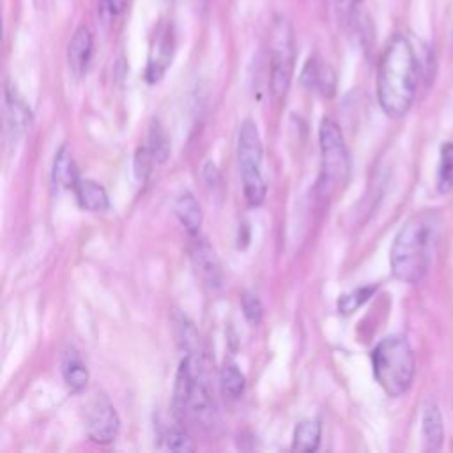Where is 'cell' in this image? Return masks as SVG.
<instances>
[{
    "mask_svg": "<svg viewBox=\"0 0 453 453\" xmlns=\"http://www.w3.org/2000/svg\"><path fill=\"white\" fill-rule=\"evenodd\" d=\"M419 64L411 41L403 34H395L379 62L377 71V97L386 115L403 117L418 90Z\"/></svg>",
    "mask_w": 453,
    "mask_h": 453,
    "instance_id": "cell-1",
    "label": "cell"
},
{
    "mask_svg": "<svg viewBox=\"0 0 453 453\" xmlns=\"http://www.w3.org/2000/svg\"><path fill=\"white\" fill-rule=\"evenodd\" d=\"M441 226L437 211H421L411 216L396 234L389 264L391 273L403 283H419L432 264V253Z\"/></svg>",
    "mask_w": 453,
    "mask_h": 453,
    "instance_id": "cell-2",
    "label": "cell"
},
{
    "mask_svg": "<svg viewBox=\"0 0 453 453\" xmlns=\"http://www.w3.org/2000/svg\"><path fill=\"white\" fill-rule=\"evenodd\" d=\"M173 412L182 423H189L205 434H214L219 416L209 391L200 356L186 354L180 361L173 386Z\"/></svg>",
    "mask_w": 453,
    "mask_h": 453,
    "instance_id": "cell-3",
    "label": "cell"
},
{
    "mask_svg": "<svg viewBox=\"0 0 453 453\" xmlns=\"http://www.w3.org/2000/svg\"><path fill=\"white\" fill-rule=\"evenodd\" d=\"M373 377L389 396L403 395L414 379V354L403 336L391 334L372 350Z\"/></svg>",
    "mask_w": 453,
    "mask_h": 453,
    "instance_id": "cell-4",
    "label": "cell"
},
{
    "mask_svg": "<svg viewBox=\"0 0 453 453\" xmlns=\"http://www.w3.org/2000/svg\"><path fill=\"white\" fill-rule=\"evenodd\" d=\"M237 159L246 202L250 205H260L267 191L262 173V142L257 124L250 119H246L239 129Z\"/></svg>",
    "mask_w": 453,
    "mask_h": 453,
    "instance_id": "cell-5",
    "label": "cell"
},
{
    "mask_svg": "<svg viewBox=\"0 0 453 453\" xmlns=\"http://www.w3.org/2000/svg\"><path fill=\"white\" fill-rule=\"evenodd\" d=\"M322 172L320 188L324 193L343 186L350 173V156L338 124L331 119H324L319 127Z\"/></svg>",
    "mask_w": 453,
    "mask_h": 453,
    "instance_id": "cell-6",
    "label": "cell"
},
{
    "mask_svg": "<svg viewBox=\"0 0 453 453\" xmlns=\"http://www.w3.org/2000/svg\"><path fill=\"white\" fill-rule=\"evenodd\" d=\"M271 90L276 97L287 94L296 64V44L290 23L285 18H276L271 28Z\"/></svg>",
    "mask_w": 453,
    "mask_h": 453,
    "instance_id": "cell-7",
    "label": "cell"
},
{
    "mask_svg": "<svg viewBox=\"0 0 453 453\" xmlns=\"http://www.w3.org/2000/svg\"><path fill=\"white\" fill-rule=\"evenodd\" d=\"M85 423H87L88 437L99 444L111 442L117 437L120 428V421L113 405L103 396H97L88 405Z\"/></svg>",
    "mask_w": 453,
    "mask_h": 453,
    "instance_id": "cell-8",
    "label": "cell"
},
{
    "mask_svg": "<svg viewBox=\"0 0 453 453\" xmlns=\"http://www.w3.org/2000/svg\"><path fill=\"white\" fill-rule=\"evenodd\" d=\"M173 50H175V37H173L172 23H161L156 28L150 51H149V60L145 69V78L149 83H156L163 78L166 67L172 62Z\"/></svg>",
    "mask_w": 453,
    "mask_h": 453,
    "instance_id": "cell-9",
    "label": "cell"
},
{
    "mask_svg": "<svg viewBox=\"0 0 453 453\" xmlns=\"http://www.w3.org/2000/svg\"><path fill=\"white\" fill-rule=\"evenodd\" d=\"M32 113L18 90L7 81L4 88V124L7 143L14 145L30 126Z\"/></svg>",
    "mask_w": 453,
    "mask_h": 453,
    "instance_id": "cell-10",
    "label": "cell"
},
{
    "mask_svg": "<svg viewBox=\"0 0 453 453\" xmlns=\"http://www.w3.org/2000/svg\"><path fill=\"white\" fill-rule=\"evenodd\" d=\"M191 262L198 278L211 288L221 285V265L216 257V251L203 239L196 241L191 248Z\"/></svg>",
    "mask_w": 453,
    "mask_h": 453,
    "instance_id": "cell-11",
    "label": "cell"
},
{
    "mask_svg": "<svg viewBox=\"0 0 453 453\" xmlns=\"http://www.w3.org/2000/svg\"><path fill=\"white\" fill-rule=\"evenodd\" d=\"M94 41L87 27H78L67 46V62L76 76H83L92 60Z\"/></svg>",
    "mask_w": 453,
    "mask_h": 453,
    "instance_id": "cell-12",
    "label": "cell"
},
{
    "mask_svg": "<svg viewBox=\"0 0 453 453\" xmlns=\"http://www.w3.org/2000/svg\"><path fill=\"white\" fill-rule=\"evenodd\" d=\"M301 81L306 88L317 90L322 96L329 97L334 92L336 76L326 62H322L319 58H310L301 73Z\"/></svg>",
    "mask_w": 453,
    "mask_h": 453,
    "instance_id": "cell-13",
    "label": "cell"
},
{
    "mask_svg": "<svg viewBox=\"0 0 453 453\" xmlns=\"http://www.w3.org/2000/svg\"><path fill=\"white\" fill-rule=\"evenodd\" d=\"M62 377L71 391H81L88 382V370L74 347H67L62 356Z\"/></svg>",
    "mask_w": 453,
    "mask_h": 453,
    "instance_id": "cell-14",
    "label": "cell"
},
{
    "mask_svg": "<svg viewBox=\"0 0 453 453\" xmlns=\"http://www.w3.org/2000/svg\"><path fill=\"white\" fill-rule=\"evenodd\" d=\"M80 205L87 211L94 212H103L110 207V198L104 191V188L94 180L88 179H80L74 188H73Z\"/></svg>",
    "mask_w": 453,
    "mask_h": 453,
    "instance_id": "cell-15",
    "label": "cell"
},
{
    "mask_svg": "<svg viewBox=\"0 0 453 453\" xmlns=\"http://www.w3.org/2000/svg\"><path fill=\"white\" fill-rule=\"evenodd\" d=\"M175 216L179 218L180 225L188 230V234L196 235L202 225V209L196 198L191 193H182L175 202Z\"/></svg>",
    "mask_w": 453,
    "mask_h": 453,
    "instance_id": "cell-16",
    "label": "cell"
},
{
    "mask_svg": "<svg viewBox=\"0 0 453 453\" xmlns=\"http://www.w3.org/2000/svg\"><path fill=\"white\" fill-rule=\"evenodd\" d=\"M423 437L426 442V449L437 451L442 446L444 439V426L439 407L435 403H428L423 412Z\"/></svg>",
    "mask_w": 453,
    "mask_h": 453,
    "instance_id": "cell-17",
    "label": "cell"
},
{
    "mask_svg": "<svg viewBox=\"0 0 453 453\" xmlns=\"http://www.w3.org/2000/svg\"><path fill=\"white\" fill-rule=\"evenodd\" d=\"M78 180H80L78 170H76V165H74L67 147H60V150L55 156V163H53V182H55V186L73 189Z\"/></svg>",
    "mask_w": 453,
    "mask_h": 453,
    "instance_id": "cell-18",
    "label": "cell"
},
{
    "mask_svg": "<svg viewBox=\"0 0 453 453\" xmlns=\"http://www.w3.org/2000/svg\"><path fill=\"white\" fill-rule=\"evenodd\" d=\"M320 434H322V426L320 421L317 419H304L301 421L296 430H294V437H292V449L297 451H315L320 444Z\"/></svg>",
    "mask_w": 453,
    "mask_h": 453,
    "instance_id": "cell-19",
    "label": "cell"
},
{
    "mask_svg": "<svg viewBox=\"0 0 453 453\" xmlns=\"http://www.w3.org/2000/svg\"><path fill=\"white\" fill-rule=\"evenodd\" d=\"M437 189L446 195L453 191V143L446 142L441 147V161L437 172Z\"/></svg>",
    "mask_w": 453,
    "mask_h": 453,
    "instance_id": "cell-20",
    "label": "cell"
},
{
    "mask_svg": "<svg viewBox=\"0 0 453 453\" xmlns=\"http://www.w3.org/2000/svg\"><path fill=\"white\" fill-rule=\"evenodd\" d=\"M244 375L241 373V370L228 363L221 368L219 372V386H221V391L232 398H237L241 396V393L244 391Z\"/></svg>",
    "mask_w": 453,
    "mask_h": 453,
    "instance_id": "cell-21",
    "label": "cell"
},
{
    "mask_svg": "<svg viewBox=\"0 0 453 453\" xmlns=\"http://www.w3.org/2000/svg\"><path fill=\"white\" fill-rule=\"evenodd\" d=\"M375 290H377V285H366V287H359L352 292L343 294L338 299V311L342 315H349V313L356 311L359 306H363L373 296Z\"/></svg>",
    "mask_w": 453,
    "mask_h": 453,
    "instance_id": "cell-22",
    "label": "cell"
},
{
    "mask_svg": "<svg viewBox=\"0 0 453 453\" xmlns=\"http://www.w3.org/2000/svg\"><path fill=\"white\" fill-rule=\"evenodd\" d=\"M147 149H149V152H150V156L156 163H163L170 154V142H168L165 131L161 129V126L157 122L150 127Z\"/></svg>",
    "mask_w": 453,
    "mask_h": 453,
    "instance_id": "cell-23",
    "label": "cell"
},
{
    "mask_svg": "<svg viewBox=\"0 0 453 453\" xmlns=\"http://www.w3.org/2000/svg\"><path fill=\"white\" fill-rule=\"evenodd\" d=\"M166 448L172 451H193L195 442L189 437V434L182 428H172L166 434Z\"/></svg>",
    "mask_w": 453,
    "mask_h": 453,
    "instance_id": "cell-24",
    "label": "cell"
},
{
    "mask_svg": "<svg viewBox=\"0 0 453 453\" xmlns=\"http://www.w3.org/2000/svg\"><path fill=\"white\" fill-rule=\"evenodd\" d=\"M241 306H242V313H244L246 320L251 326L260 324V320H262V303H260V299L255 294L246 292L241 297Z\"/></svg>",
    "mask_w": 453,
    "mask_h": 453,
    "instance_id": "cell-25",
    "label": "cell"
},
{
    "mask_svg": "<svg viewBox=\"0 0 453 453\" xmlns=\"http://www.w3.org/2000/svg\"><path fill=\"white\" fill-rule=\"evenodd\" d=\"M359 4L361 0H336V11L343 19H350L356 14Z\"/></svg>",
    "mask_w": 453,
    "mask_h": 453,
    "instance_id": "cell-26",
    "label": "cell"
},
{
    "mask_svg": "<svg viewBox=\"0 0 453 453\" xmlns=\"http://www.w3.org/2000/svg\"><path fill=\"white\" fill-rule=\"evenodd\" d=\"M120 0H101L99 4V12L104 18H113L120 11Z\"/></svg>",
    "mask_w": 453,
    "mask_h": 453,
    "instance_id": "cell-27",
    "label": "cell"
}]
</instances>
